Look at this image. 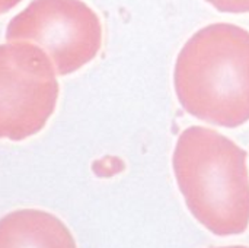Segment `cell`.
<instances>
[{
  "mask_svg": "<svg viewBox=\"0 0 249 248\" xmlns=\"http://www.w3.org/2000/svg\"><path fill=\"white\" fill-rule=\"evenodd\" d=\"M7 41H28L42 48L57 75H70L98 54L102 26L82 0H34L6 29Z\"/></svg>",
  "mask_w": 249,
  "mask_h": 248,
  "instance_id": "cell-4",
  "label": "cell"
},
{
  "mask_svg": "<svg viewBox=\"0 0 249 248\" xmlns=\"http://www.w3.org/2000/svg\"><path fill=\"white\" fill-rule=\"evenodd\" d=\"M172 167L191 215L212 234L231 237L249 227L247 152L216 130L191 126L177 142Z\"/></svg>",
  "mask_w": 249,
  "mask_h": 248,
  "instance_id": "cell-2",
  "label": "cell"
},
{
  "mask_svg": "<svg viewBox=\"0 0 249 248\" xmlns=\"http://www.w3.org/2000/svg\"><path fill=\"white\" fill-rule=\"evenodd\" d=\"M0 248H77L67 225L55 215L20 209L0 219Z\"/></svg>",
  "mask_w": 249,
  "mask_h": 248,
  "instance_id": "cell-5",
  "label": "cell"
},
{
  "mask_svg": "<svg viewBox=\"0 0 249 248\" xmlns=\"http://www.w3.org/2000/svg\"><path fill=\"white\" fill-rule=\"evenodd\" d=\"M217 248H249L245 246H229V247H217Z\"/></svg>",
  "mask_w": 249,
  "mask_h": 248,
  "instance_id": "cell-8",
  "label": "cell"
},
{
  "mask_svg": "<svg viewBox=\"0 0 249 248\" xmlns=\"http://www.w3.org/2000/svg\"><path fill=\"white\" fill-rule=\"evenodd\" d=\"M225 13H249V0H206Z\"/></svg>",
  "mask_w": 249,
  "mask_h": 248,
  "instance_id": "cell-6",
  "label": "cell"
},
{
  "mask_svg": "<svg viewBox=\"0 0 249 248\" xmlns=\"http://www.w3.org/2000/svg\"><path fill=\"white\" fill-rule=\"evenodd\" d=\"M22 0H0V15L9 12L10 9H13L16 4H19Z\"/></svg>",
  "mask_w": 249,
  "mask_h": 248,
  "instance_id": "cell-7",
  "label": "cell"
},
{
  "mask_svg": "<svg viewBox=\"0 0 249 248\" xmlns=\"http://www.w3.org/2000/svg\"><path fill=\"white\" fill-rule=\"evenodd\" d=\"M55 67L47 53L28 41L0 45V139L36 134L58 98Z\"/></svg>",
  "mask_w": 249,
  "mask_h": 248,
  "instance_id": "cell-3",
  "label": "cell"
},
{
  "mask_svg": "<svg viewBox=\"0 0 249 248\" xmlns=\"http://www.w3.org/2000/svg\"><path fill=\"white\" fill-rule=\"evenodd\" d=\"M181 107L198 120L235 129L249 121V32L232 23L197 31L174 72Z\"/></svg>",
  "mask_w": 249,
  "mask_h": 248,
  "instance_id": "cell-1",
  "label": "cell"
}]
</instances>
